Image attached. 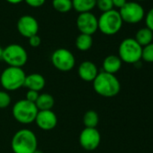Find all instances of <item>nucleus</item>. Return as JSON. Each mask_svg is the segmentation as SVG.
Masks as SVG:
<instances>
[{"instance_id":"nucleus-3","label":"nucleus","mask_w":153,"mask_h":153,"mask_svg":"<svg viewBox=\"0 0 153 153\" xmlns=\"http://www.w3.org/2000/svg\"><path fill=\"white\" fill-rule=\"evenodd\" d=\"M25 76L23 68L7 67L0 73V84L6 91H16L24 87Z\"/></svg>"},{"instance_id":"nucleus-22","label":"nucleus","mask_w":153,"mask_h":153,"mask_svg":"<svg viewBox=\"0 0 153 153\" xmlns=\"http://www.w3.org/2000/svg\"><path fill=\"white\" fill-rule=\"evenodd\" d=\"M52 7L59 13H68L72 9V0H52Z\"/></svg>"},{"instance_id":"nucleus-11","label":"nucleus","mask_w":153,"mask_h":153,"mask_svg":"<svg viewBox=\"0 0 153 153\" xmlns=\"http://www.w3.org/2000/svg\"><path fill=\"white\" fill-rule=\"evenodd\" d=\"M100 142L101 134L97 128H84L79 134V144L86 150H95Z\"/></svg>"},{"instance_id":"nucleus-6","label":"nucleus","mask_w":153,"mask_h":153,"mask_svg":"<svg viewBox=\"0 0 153 153\" xmlns=\"http://www.w3.org/2000/svg\"><path fill=\"white\" fill-rule=\"evenodd\" d=\"M123 24L119 11L112 9L102 13L99 16L98 30L105 35H114L122 29Z\"/></svg>"},{"instance_id":"nucleus-1","label":"nucleus","mask_w":153,"mask_h":153,"mask_svg":"<svg viewBox=\"0 0 153 153\" xmlns=\"http://www.w3.org/2000/svg\"><path fill=\"white\" fill-rule=\"evenodd\" d=\"M92 83L95 92L103 97H114L121 91V83L117 76L105 71L99 72Z\"/></svg>"},{"instance_id":"nucleus-21","label":"nucleus","mask_w":153,"mask_h":153,"mask_svg":"<svg viewBox=\"0 0 153 153\" xmlns=\"http://www.w3.org/2000/svg\"><path fill=\"white\" fill-rule=\"evenodd\" d=\"M99 123L98 114L94 110H88L83 116V123L85 128H97Z\"/></svg>"},{"instance_id":"nucleus-23","label":"nucleus","mask_w":153,"mask_h":153,"mask_svg":"<svg viewBox=\"0 0 153 153\" xmlns=\"http://www.w3.org/2000/svg\"><path fill=\"white\" fill-rule=\"evenodd\" d=\"M141 59L145 62L153 63V42L142 47Z\"/></svg>"},{"instance_id":"nucleus-19","label":"nucleus","mask_w":153,"mask_h":153,"mask_svg":"<svg viewBox=\"0 0 153 153\" xmlns=\"http://www.w3.org/2000/svg\"><path fill=\"white\" fill-rule=\"evenodd\" d=\"M135 41L141 46L144 47L153 41V32H151L147 27H143L138 30V32L135 34Z\"/></svg>"},{"instance_id":"nucleus-4","label":"nucleus","mask_w":153,"mask_h":153,"mask_svg":"<svg viewBox=\"0 0 153 153\" xmlns=\"http://www.w3.org/2000/svg\"><path fill=\"white\" fill-rule=\"evenodd\" d=\"M142 47L135 41L134 38H126L123 40L118 48V57L123 62L133 64L140 62L141 59Z\"/></svg>"},{"instance_id":"nucleus-17","label":"nucleus","mask_w":153,"mask_h":153,"mask_svg":"<svg viewBox=\"0 0 153 153\" xmlns=\"http://www.w3.org/2000/svg\"><path fill=\"white\" fill-rule=\"evenodd\" d=\"M97 0H72V8L79 14L90 12L95 8Z\"/></svg>"},{"instance_id":"nucleus-15","label":"nucleus","mask_w":153,"mask_h":153,"mask_svg":"<svg viewBox=\"0 0 153 153\" xmlns=\"http://www.w3.org/2000/svg\"><path fill=\"white\" fill-rule=\"evenodd\" d=\"M46 80L45 78L40 73H32L30 75H26L25 85L28 90H33V91H41L45 87Z\"/></svg>"},{"instance_id":"nucleus-24","label":"nucleus","mask_w":153,"mask_h":153,"mask_svg":"<svg viewBox=\"0 0 153 153\" xmlns=\"http://www.w3.org/2000/svg\"><path fill=\"white\" fill-rule=\"evenodd\" d=\"M96 7H98L100 11L107 12L112 9H114V5H113V0H97V5Z\"/></svg>"},{"instance_id":"nucleus-5","label":"nucleus","mask_w":153,"mask_h":153,"mask_svg":"<svg viewBox=\"0 0 153 153\" xmlns=\"http://www.w3.org/2000/svg\"><path fill=\"white\" fill-rule=\"evenodd\" d=\"M39 110L34 103L26 99L18 100L12 108V114L16 121L22 124H30L35 121Z\"/></svg>"},{"instance_id":"nucleus-28","label":"nucleus","mask_w":153,"mask_h":153,"mask_svg":"<svg viewBox=\"0 0 153 153\" xmlns=\"http://www.w3.org/2000/svg\"><path fill=\"white\" fill-rule=\"evenodd\" d=\"M28 42H29L30 46H32L33 48H37V47H39L41 45L42 40H41V37L38 34H35V35L30 37L28 39Z\"/></svg>"},{"instance_id":"nucleus-31","label":"nucleus","mask_w":153,"mask_h":153,"mask_svg":"<svg viewBox=\"0 0 153 153\" xmlns=\"http://www.w3.org/2000/svg\"><path fill=\"white\" fill-rule=\"evenodd\" d=\"M6 1L10 4H13V5H17V4H20L21 2L25 1V0H6Z\"/></svg>"},{"instance_id":"nucleus-18","label":"nucleus","mask_w":153,"mask_h":153,"mask_svg":"<svg viewBox=\"0 0 153 153\" xmlns=\"http://www.w3.org/2000/svg\"><path fill=\"white\" fill-rule=\"evenodd\" d=\"M55 101L53 97L49 93H42L39 95L37 101L35 102V105L39 111L51 110L54 106Z\"/></svg>"},{"instance_id":"nucleus-8","label":"nucleus","mask_w":153,"mask_h":153,"mask_svg":"<svg viewBox=\"0 0 153 153\" xmlns=\"http://www.w3.org/2000/svg\"><path fill=\"white\" fill-rule=\"evenodd\" d=\"M51 60L55 68L59 71H70L76 64V59L73 53L65 48L55 50L51 57Z\"/></svg>"},{"instance_id":"nucleus-25","label":"nucleus","mask_w":153,"mask_h":153,"mask_svg":"<svg viewBox=\"0 0 153 153\" xmlns=\"http://www.w3.org/2000/svg\"><path fill=\"white\" fill-rule=\"evenodd\" d=\"M10 95L4 90H0V109H5L8 107L11 104Z\"/></svg>"},{"instance_id":"nucleus-30","label":"nucleus","mask_w":153,"mask_h":153,"mask_svg":"<svg viewBox=\"0 0 153 153\" xmlns=\"http://www.w3.org/2000/svg\"><path fill=\"white\" fill-rule=\"evenodd\" d=\"M126 3H127V0H113L114 7H115L119 9H121Z\"/></svg>"},{"instance_id":"nucleus-34","label":"nucleus","mask_w":153,"mask_h":153,"mask_svg":"<svg viewBox=\"0 0 153 153\" xmlns=\"http://www.w3.org/2000/svg\"><path fill=\"white\" fill-rule=\"evenodd\" d=\"M138 1H144V0H138Z\"/></svg>"},{"instance_id":"nucleus-12","label":"nucleus","mask_w":153,"mask_h":153,"mask_svg":"<svg viewBox=\"0 0 153 153\" xmlns=\"http://www.w3.org/2000/svg\"><path fill=\"white\" fill-rule=\"evenodd\" d=\"M17 30L19 33L25 37L30 38L38 33L39 24L38 21L32 16H23L18 19L17 22Z\"/></svg>"},{"instance_id":"nucleus-26","label":"nucleus","mask_w":153,"mask_h":153,"mask_svg":"<svg viewBox=\"0 0 153 153\" xmlns=\"http://www.w3.org/2000/svg\"><path fill=\"white\" fill-rule=\"evenodd\" d=\"M145 25L148 29L153 32V7L145 15Z\"/></svg>"},{"instance_id":"nucleus-20","label":"nucleus","mask_w":153,"mask_h":153,"mask_svg":"<svg viewBox=\"0 0 153 153\" xmlns=\"http://www.w3.org/2000/svg\"><path fill=\"white\" fill-rule=\"evenodd\" d=\"M93 46V38L91 35L80 33L76 39V47L80 51H87Z\"/></svg>"},{"instance_id":"nucleus-27","label":"nucleus","mask_w":153,"mask_h":153,"mask_svg":"<svg viewBox=\"0 0 153 153\" xmlns=\"http://www.w3.org/2000/svg\"><path fill=\"white\" fill-rule=\"evenodd\" d=\"M39 92L37 91H33V90H28L27 93H26V97H25V99L29 102H32V103H34L37 101L38 97H39Z\"/></svg>"},{"instance_id":"nucleus-7","label":"nucleus","mask_w":153,"mask_h":153,"mask_svg":"<svg viewBox=\"0 0 153 153\" xmlns=\"http://www.w3.org/2000/svg\"><path fill=\"white\" fill-rule=\"evenodd\" d=\"M2 59L8 67L23 68L28 60V54L23 46L17 43H12L4 48Z\"/></svg>"},{"instance_id":"nucleus-33","label":"nucleus","mask_w":153,"mask_h":153,"mask_svg":"<svg viewBox=\"0 0 153 153\" xmlns=\"http://www.w3.org/2000/svg\"><path fill=\"white\" fill-rule=\"evenodd\" d=\"M34 153H42V151H40V150H38V149H37V150H36V151H35V152H34Z\"/></svg>"},{"instance_id":"nucleus-32","label":"nucleus","mask_w":153,"mask_h":153,"mask_svg":"<svg viewBox=\"0 0 153 153\" xmlns=\"http://www.w3.org/2000/svg\"><path fill=\"white\" fill-rule=\"evenodd\" d=\"M3 51H4V48H2L0 46V59H2V56H3Z\"/></svg>"},{"instance_id":"nucleus-10","label":"nucleus","mask_w":153,"mask_h":153,"mask_svg":"<svg viewBox=\"0 0 153 153\" xmlns=\"http://www.w3.org/2000/svg\"><path fill=\"white\" fill-rule=\"evenodd\" d=\"M76 24L80 33L92 36L98 30V18L91 12L79 14Z\"/></svg>"},{"instance_id":"nucleus-13","label":"nucleus","mask_w":153,"mask_h":153,"mask_svg":"<svg viewBox=\"0 0 153 153\" xmlns=\"http://www.w3.org/2000/svg\"><path fill=\"white\" fill-rule=\"evenodd\" d=\"M34 123L40 129L43 131H51L56 127L58 118L52 110L39 111Z\"/></svg>"},{"instance_id":"nucleus-16","label":"nucleus","mask_w":153,"mask_h":153,"mask_svg":"<svg viewBox=\"0 0 153 153\" xmlns=\"http://www.w3.org/2000/svg\"><path fill=\"white\" fill-rule=\"evenodd\" d=\"M123 61L118 55H108L103 61V71L115 75L121 69Z\"/></svg>"},{"instance_id":"nucleus-29","label":"nucleus","mask_w":153,"mask_h":153,"mask_svg":"<svg viewBox=\"0 0 153 153\" xmlns=\"http://www.w3.org/2000/svg\"><path fill=\"white\" fill-rule=\"evenodd\" d=\"M25 2L31 7H41L44 5L46 0H25Z\"/></svg>"},{"instance_id":"nucleus-2","label":"nucleus","mask_w":153,"mask_h":153,"mask_svg":"<svg viewBox=\"0 0 153 153\" xmlns=\"http://www.w3.org/2000/svg\"><path fill=\"white\" fill-rule=\"evenodd\" d=\"M38 140L30 129H20L13 136L11 148L14 153H34L38 149Z\"/></svg>"},{"instance_id":"nucleus-9","label":"nucleus","mask_w":153,"mask_h":153,"mask_svg":"<svg viewBox=\"0 0 153 153\" xmlns=\"http://www.w3.org/2000/svg\"><path fill=\"white\" fill-rule=\"evenodd\" d=\"M123 22L127 24H138L145 16V11L138 2H127L119 11Z\"/></svg>"},{"instance_id":"nucleus-14","label":"nucleus","mask_w":153,"mask_h":153,"mask_svg":"<svg viewBox=\"0 0 153 153\" xmlns=\"http://www.w3.org/2000/svg\"><path fill=\"white\" fill-rule=\"evenodd\" d=\"M98 73L97 65L89 60L83 61L78 68L79 76L85 82H93Z\"/></svg>"}]
</instances>
